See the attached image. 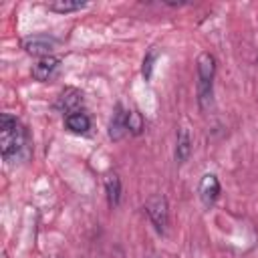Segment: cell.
Wrapping results in <instances>:
<instances>
[{
	"label": "cell",
	"instance_id": "cell-1",
	"mask_svg": "<svg viewBox=\"0 0 258 258\" xmlns=\"http://www.w3.org/2000/svg\"><path fill=\"white\" fill-rule=\"evenodd\" d=\"M26 145V131L18 123L16 117L4 113L0 117V149L2 155L8 159L10 155H16Z\"/></svg>",
	"mask_w": 258,
	"mask_h": 258
},
{
	"label": "cell",
	"instance_id": "cell-2",
	"mask_svg": "<svg viewBox=\"0 0 258 258\" xmlns=\"http://www.w3.org/2000/svg\"><path fill=\"white\" fill-rule=\"evenodd\" d=\"M214 77H216V58L210 52H202L198 56V103L202 111L212 107L214 95Z\"/></svg>",
	"mask_w": 258,
	"mask_h": 258
},
{
	"label": "cell",
	"instance_id": "cell-3",
	"mask_svg": "<svg viewBox=\"0 0 258 258\" xmlns=\"http://www.w3.org/2000/svg\"><path fill=\"white\" fill-rule=\"evenodd\" d=\"M145 212H147L149 220L153 222L155 230H157V232H165L167 222H169V206H167L165 196H161V194L151 196V198L145 202Z\"/></svg>",
	"mask_w": 258,
	"mask_h": 258
},
{
	"label": "cell",
	"instance_id": "cell-4",
	"mask_svg": "<svg viewBox=\"0 0 258 258\" xmlns=\"http://www.w3.org/2000/svg\"><path fill=\"white\" fill-rule=\"evenodd\" d=\"M54 44H56V40H54L52 36H42V34L26 36V38L22 40V48H24L28 54H32V56H40V58L50 56Z\"/></svg>",
	"mask_w": 258,
	"mask_h": 258
},
{
	"label": "cell",
	"instance_id": "cell-5",
	"mask_svg": "<svg viewBox=\"0 0 258 258\" xmlns=\"http://www.w3.org/2000/svg\"><path fill=\"white\" fill-rule=\"evenodd\" d=\"M198 191H200V200H202L204 206H208V208L214 206L216 200L220 198V191H222L218 177H216L214 173H206V175L202 177V181H200Z\"/></svg>",
	"mask_w": 258,
	"mask_h": 258
},
{
	"label": "cell",
	"instance_id": "cell-6",
	"mask_svg": "<svg viewBox=\"0 0 258 258\" xmlns=\"http://www.w3.org/2000/svg\"><path fill=\"white\" fill-rule=\"evenodd\" d=\"M58 67H60V58L58 56H52L50 54V56L38 58V62L32 67V79L44 83V81H48V79L54 77V73L58 71Z\"/></svg>",
	"mask_w": 258,
	"mask_h": 258
},
{
	"label": "cell",
	"instance_id": "cell-7",
	"mask_svg": "<svg viewBox=\"0 0 258 258\" xmlns=\"http://www.w3.org/2000/svg\"><path fill=\"white\" fill-rule=\"evenodd\" d=\"M81 101H83V93H81L79 89H75V87H67V89H62L60 95L56 97L54 107H56L58 111H62V113L69 115V113L77 111V107L81 105Z\"/></svg>",
	"mask_w": 258,
	"mask_h": 258
},
{
	"label": "cell",
	"instance_id": "cell-8",
	"mask_svg": "<svg viewBox=\"0 0 258 258\" xmlns=\"http://www.w3.org/2000/svg\"><path fill=\"white\" fill-rule=\"evenodd\" d=\"M127 115H129V111H125L123 105L119 103L115 107V113H113L111 121H109V137L113 141H121L125 137V133L129 131L127 129Z\"/></svg>",
	"mask_w": 258,
	"mask_h": 258
},
{
	"label": "cell",
	"instance_id": "cell-9",
	"mask_svg": "<svg viewBox=\"0 0 258 258\" xmlns=\"http://www.w3.org/2000/svg\"><path fill=\"white\" fill-rule=\"evenodd\" d=\"M64 125L71 133H87L91 129V119L83 111H73L64 117Z\"/></svg>",
	"mask_w": 258,
	"mask_h": 258
},
{
	"label": "cell",
	"instance_id": "cell-10",
	"mask_svg": "<svg viewBox=\"0 0 258 258\" xmlns=\"http://www.w3.org/2000/svg\"><path fill=\"white\" fill-rule=\"evenodd\" d=\"M189 153H191V137H189V131L185 127H181L177 131V141H175V159L179 163H183V161H187Z\"/></svg>",
	"mask_w": 258,
	"mask_h": 258
},
{
	"label": "cell",
	"instance_id": "cell-11",
	"mask_svg": "<svg viewBox=\"0 0 258 258\" xmlns=\"http://www.w3.org/2000/svg\"><path fill=\"white\" fill-rule=\"evenodd\" d=\"M105 194H107V202L111 208L119 206L121 202V179L117 173H111L105 177Z\"/></svg>",
	"mask_w": 258,
	"mask_h": 258
},
{
	"label": "cell",
	"instance_id": "cell-12",
	"mask_svg": "<svg viewBox=\"0 0 258 258\" xmlns=\"http://www.w3.org/2000/svg\"><path fill=\"white\" fill-rule=\"evenodd\" d=\"M87 2H81V0H52L46 4L48 10L52 12H58V14H67V12H75V10H81L85 8Z\"/></svg>",
	"mask_w": 258,
	"mask_h": 258
},
{
	"label": "cell",
	"instance_id": "cell-13",
	"mask_svg": "<svg viewBox=\"0 0 258 258\" xmlns=\"http://www.w3.org/2000/svg\"><path fill=\"white\" fill-rule=\"evenodd\" d=\"M127 129L133 135H139L145 129V121H143V115L139 111H129V115H127Z\"/></svg>",
	"mask_w": 258,
	"mask_h": 258
},
{
	"label": "cell",
	"instance_id": "cell-14",
	"mask_svg": "<svg viewBox=\"0 0 258 258\" xmlns=\"http://www.w3.org/2000/svg\"><path fill=\"white\" fill-rule=\"evenodd\" d=\"M155 58H157V50L155 48H151L147 54H145V58H143V67H141V73H143V77L149 81L151 79V75H153V62H155Z\"/></svg>",
	"mask_w": 258,
	"mask_h": 258
}]
</instances>
